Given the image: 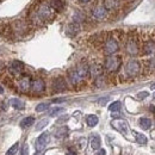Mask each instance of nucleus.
<instances>
[{"instance_id": "nucleus-1", "label": "nucleus", "mask_w": 155, "mask_h": 155, "mask_svg": "<svg viewBox=\"0 0 155 155\" xmlns=\"http://www.w3.org/2000/svg\"><path fill=\"white\" fill-rule=\"evenodd\" d=\"M56 16V11L48 4V2H39L32 6L29 19L30 23L35 26H42L53 21Z\"/></svg>"}, {"instance_id": "nucleus-2", "label": "nucleus", "mask_w": 155, "mask_h": 155, "mask_svg": "<svg viewBox=\"0 0 155 155\" xmlns=\"http://www.w3.org/2000/svg\"><path fill=\"white\" fill-rule=\"evenodd\" d=\"M119 66H120V58L118 56H115V55H110L109 58H106L105 63H104V67L109 73L116 72L119 68Z\"/></svg>"}, {"instance_id": "nucleus-3", "label": "nucleus", "mask_w": 155, "mask_h": 155, "mask_svg": "<svg viewBox=\"0 0 155 155\" xmlns=\"http://www.w3.org/2000/svg\"><path fill=\"white\" fill-rule=\"evenodd\" d=\"M140 71H141V64L136 60H130L125 64V73L129 77H136L140 73Z\"/></svg>"}, {"instance_id": "nucleus-4", "label": "nucleus", "mask_w": 155, "mask_h": 155, "mask_svg": "<svg viewBox=\"0 0 155 155\" xmlns=\"http://www.w3.org/2000/svg\"><path fill=\"white\" fill-rule=\"evenodd\" d=\"M118 49H119V44H118V42H117L116 39L112 38V37L106 39V42L104 44V51H105L106 55L110 56V55L116 54L117 51H118Z\"/></svg>"}, {"instance_id": "nucleus-5", "label": "nucleus", "mask_w": 155, "mask_h": 155, "mask_svg": "<svg viewBox=\"0 0 155 155\" xmlns=\"http://www.w3.org/2000/svg\"><path fill=\"white\" fill-rule=\"evenodd\" d=\"M24 71V63L20 62L18 60H13L10 64H8V73L13 77H19Z\"/></svg>"}, {"instance_id": "nucleus-6", "label": "nucleus", "mask_w": 155, "mask_h": 155, "mask_svg": "<svg viewBox=\"0 0 155 155\" xmlns=\"http://www.w3.org/2000/svg\"><path fill=\"white\" fill-rule=\"evenodd\" d=\"M111 125L118 130L120 134H123L124 136H128L129 133V127H128V123L124 120V119H114L111 122Z\"/></svg>"}, {"instance_id": "nucleus-7", "label": "nucleus", "mask_w": 155, "mask_h": 155, "mask_svg": "<svg viewBox=\"0 0 155 155\" xmlns=\"http://www.w3.org/2000/svg\"><path fill=\"white\" fill-rule=\"evenodd\" d=\"M49 142V134L48 133H43L42 135L38 136V138L36 140V143H35V147H36V150L37 152H42L45 146L48 144Z\"/></svg>"}, {"instance_id": "nucleus-8", "label": "nucleus", "mask_w": 155, "mask_h": 155, "mask_svg": "<svg viewBox=\"0 0 155 155\" xmlns=\"http://www.w3.org/2000/svg\"><path fill=\"white\" fill-rule=\"evenodd\" d=\"M92 16L93 18H96L98 20H103L107 17V11L104 8V6H96L93 10H92Z\"/></svg>"}, {"instance_id": "nucleus-9", "label": "nucleus", "mask_w": 155, "mask_h": 155, "mask_svg": "<svg viewBox=\"0 0 155 155\" xmlns=\"http://www.w3.org/2000/svg\"><path fill=\"white\" fill-rule=\"evenodd\" d=\"M67 88V84L63 78H56L53 81V91L54 92H63Z\"/></svg>"}, {"instance_id": "nucleus-10", "label": "nucleus", "mask_w": 155, "mask_h": 155, "mask_svg": "<svg viewBox=\"0 0 155 155\" xmlns=\"http://www.w3.org/2000/svg\"><path fill=\"white\" fill-rule=\"evenodd\" d=\"M127 51H128V54H130V55H133V56H135L138 54V50H140V48H138V44H137V42H136V39L134 38H130L128 42H127Z\"/></svg>"}, {"instance_id": "nucleus-11", "label": "nucleus", "mask_w": 155, "mask_h": 155, "mask_svg": "<svg viewBox=\"0 0 155 155\" xmlns=\"http://www.w3.org/2000/svg\"><path fill=\"white\" fill-rule=\"evenodd\" d=\"M31 90L35 93H42L45 90V82L42 79H36L31 82Z\"/></svg>"}, {"instance_id": "nucleus-12", "label": "nucleus", "mask_w": 155, "mask_h": 155, "mask_svg": "<svg viewBox=\"0 0 155 155\" xmlns=\"http://www.w3.org/2000/svg\"><path fill=\"white\" fill-rule=\"evenodd\" d=\"M18 88L21 92H28L31 88V79L29 77H23L18 81Z\"/></svg>"}, {"instance_id": "nucleus-13", "label": "nucleus", "mask_w": 155, "mask_h": 155, "mask_svg": "<svg viewBox=\"0 0 155 155\" xmlns=\"http://www.w3.org/2000/svg\"><path fill=\"white\" fill-rule=\"evenodd\" d=\"M12 28H13V32L18 34V35H23L26 31V24H25V21H21V20L13 21Z\"/></svg>"}, {"instance_id": "nucleus-14", "label": "nucleus", "mask_w": 155, "mask_h": 155, "mask_svg": "<svg viewBox=\"0 0 155 155\" xmlns=\"http://www.w3.org/2000/svg\"><path fill=\"white\" fill-rule=\"evenodd\" d=\"M68 79H69L71 84H72V85H74V86L80 85V84L82 82V80H84V79H82V78L80 77L77 72H75V69H73V71H71V72L68 73Z\"/></svg>"}, {"instance_id": "nucleus-15", "label": "nucleus", "mask_w": 155, "mask_h": 155, "mask_svg": "<svg viewBox=\"0 0 155 155\" xmlns=\"http://www.w3.org/2000/svg\"><path fill=\"white\" fill-rule=\"evenodd\" d=\"M101 73H103V67L100 64H98V63H94L91 67H88V74H91L92 78L100 77Z\"/></svg>"}, {"instance_id": "nucleus-16", "label": "nucleus", "mask_w": 155, "mask_h": 155, "mask_svg": "<svg viewBox=\"0 0 155 155\" xmlns=\"http://www.w3.org/2000/svg\"><path fill=\"white\" fill-rule=\"evenodd\" d=\"M75 72H77L78 74L82 78V79H85V78L87 77V74H88V66H87L86 63L81 62V63H79L77 66Z\"/></svg>"}, {"instance_id": "nucleus-17", "label": "nucleus", "mask_w": 155, "mask_h": 155, "mask_svg": "<svg viewBox=\"0 0 155 155\" xmlns=\"http://www.w3.org/2000/svg\"><path fill=\"white\" fill-rule=\"evenodd\" d=\"M10 104L15 110H24V107H25V103L23 100H20L19 98H12L10 100Z\"/></svg>"}, {"instance_id": "nucleus-18", "label": "nucleus", "mask_w": 155, "mask_h": 155, "mask_svg": "<svg viewBox=\"0 0 155 155\" xmlns=\"http://www.w3.org/2000/svg\"><path fill=\"white\" fill-rule=\"evenodd\" d=\"M79 30H80V28H79V23H72V24H69L68 26H67V34L69 35V36H74V35H77L78 32H79Z\"/></svg>"}, {"instance_id": "nucleus-19", "label": "nucleus", "mask_w": 155, "mask_h": 155, "mask_svg": "<svg viewBox=\"0 0 155 155\" xmlns=\"http://www.w3.org/2000/svg\"><path fill=\"white\" fill-rule=\"evenodd\" d=\"M90 143H91L92 149L98 150V149H99V147H100V143H101L100 137H99L98 135H92L91 136V138H90Z\"/></svg>"}, {"instance_id": "nucleus-20", "label": "nucleus", "mask_w": 155, "mask_h": 155, "mask_svg": "<svg viewBox=\"0 0 155 155\" xmlns=\"http://www.w3.org/2000/svg\"><path fill=\"white\" fill-rule=\"evenodd\" d=\"M103 6L106 11H110V10H114L118 6V1L117 0H104Z\"/></svg>"}, {"instance_id": "nucleus-21", "label": "nucleus", "mask_w": 155, "mask_h": 155, "mask_svg": "<svg viewBox=\"0 0 155 155\" xmlns=\"http://www.w3.org/2000/svg\"><path fill=\"white\" fill-rule=\"evenodd\" d=\"M34 122H35V118H34L32 116L25 117L24 119H21V122H20V127H21L23 129H26V128L31 127V125L34 124Z\"/></svg>"}, {"instance_id": "nucleus-22", "label": "nucleus", "mask_w": 155, "mask_h": 155, "mask_svg": "<svg viewBox=\"0 0 155 155\" xmlns=\"http://www.w3.org/2000/svg\"><path fill=\"white\" fill-rule=\"evenodd\" d=\"M144 51H146V54H148V55L155 54V42H152V41L147 42V43L144 44Z\"/></svg>"}, {"instance_id": "nucleus-23", "label": "nucleus", "mask_w": 155, "mask_h": 155, "mask_svg": "<svg viewBox=\"0 0 155 155\" xmlns=\"http://www.w3.org/2000/svg\"><path fill=\"white\" fill-rule=\"evenodd\" d=\"M140 127H141L142 129H144V130H148V129L152 127V120H150L149 118L143 117V118L140 119Z\"/></svg>"}, {"instance_id": "nucleus-24", "label": "nucleus", "mask_w": 155, "mask_h": 155, "mask_svg": "<svg viewBox=\"0 0 155 155\" xmlns=\"http://www.w3.org/2000/svg\"><path fill=\"white\" fill-rule=\"evenodd\" d=\"M86 122H87L88 127H96L98 124V122H99V119H98V117L96 115H88L87 118H86Z\"/></svg>"}, {"instance_id": "nucleus-25", "label": "nucleus", "mask_w": 155, "mask_h": 155, "mask_svg": "<svg viewBox=\"0 0 155 155\" xmlns=\"http://www.w3.org/2000/svg\"><path fill=\"white\" fill-rule=\"evenodd\" d=\"M49 5H50L55 11H60V10H62V7H63L62 0H50Z\"/></svg>"}, {"instance_id": "nucleus-26", "label": "nucleus", "mask_w": 155, "mask_h": 155, "mask_svg": "<svg viewBox=\"0 0 155 155\" xmlns=\"http://www.w3.org/2000/svg\"><path fill=\"white\" fill-rule=\"evenodd\" d=\"M48 123H49V120H48L47 118H44V119H41L38 123L36 124V128H35V129H36V131H41L43 128H45V127L48 125Z\"/></svg>"}, {"instance_id": "nucleus-27", "label": "nucleus", "mask_w": 155, "mask_h": 155, "mask_svg": "<svg viewBox=\"0 0 155 155\" xmlns=\"http://www.w3.org/2000/svg\"><path fill=\"white\" fill-rule=\"evenodd\" d=\"M120 106H122L120 101H114L112 104H110L109 110H110L111 112H118V111L120 110Z\"/></svg>"}, {"instance_id": "nucleus-28", "label": "nucleus", "mask_w": 155, "mask_h": 155, "mask_svg": "<svg viewBox=\"0 0 155 155\" xmlns=\"http://www.w3.org/2000/svg\"><path fill=\"white\" fill-rule=\"evenodd\" d=\"M136 137V141L140 143V144H146L147 143V137L143 135V134H140V133H134Z\"/></svg>"}, {"instance_id": "nucleus-29", "label": "nucleus", "mask_w": 155, "mask_h": 155, "mask_svg": "<svg viewBox=\"0 0 155 155\" xmlns=\"http://www.w3.org/2000/svg\"><path fill=\"white\" fill-rule=\"evenodd\" d=\"M49 109V103H41L36 106V112H44Z\"/></svg>"}, {"instance_id": "nucleus-30", "label": "nucleus", "mask_w": 155, "mask_h": 155, "mask_svg": "<svg viewBox=\"0 0 155 155\" xmlns=\"http://www.w3.org/2000/svg\"><path fill=\"white\" fill-rule=\"evenodd\" d=\"M64 110L62 109V107H53L50 111H49V116L50 117H55L58 116V115H60V114H62Z\"/></svg>"}, {"instance_id": "nucleus-31", "label": "nucleus", "mask_w": 155, "mask_h": 155, "mask_svg": "<svg viewBox=\"0 0 155 155\" xmlns=\"http://www.w3.org/2000/svg\"><path fill=\"white\" fill-rule=\"evenodd\" d=\"M18 147H19V144H18V143H15V144L6 152V155H15L17 153V150H18Z\"/></svg>"}, {"instance_id": "nucleus-32", "label": "nucleus", "mask_w": 155, "mask_h": 155, "mask_svg": "<svg viewBox=\"0 0 155 155\" xmlns=\"http://www.w3.org/2000/svg\"><path fill=\"white\" fill-rule=\"evenodd\" d=\"M148 96H149V93H148V92H146V91L137 93V98H138L140 100H142V99H146V98L148 97Z\"/></svg>"}, {"instance_id": "nucleus-33", "label": "nucleus", "mask_w": 155, "mask_h": 155, "mask_svg": "<svg viewBox=\"0 0 155 155\" xmlns=\"http://www.w3.org/2000/svg\"><path fill=\"white\" fill-rule=\"evenodd\" d=\"M64 135H67V128H62V129H60L58 133H56L58 137H62V136Z\"/></svg>"}, {"instance_id": "nucleus-34", "label": "nucleus", "mask_w": 155, "mask_h": 155, "mask_svg": "<svg viewBox=\"0 0 155 155\" xmlns=\"http://www.w3.org/2000/svg\"><path fill=\"white\" fill-rule=\"evenodd\" d=\"M21 155H29V149H28V147H26V146L23 148V150H21Z\"/></svg>"}, {"instance_id": "nucleus-35", "label": "nucleus", "mask_w": 155, "mask_h": 155, "mask_svg": "<svg viewBox=\"0 0 155 155\" xmlns=\"http://www.w3.org/2000/svg\"><path fill=\"white\" fill-rule=\"evenodd\" d=\"M68 119V116H63V117H61L60 119L58 120V123H62V122H64V120H67Z\"/></svg>"}, {"instance_id": "nucleus-36", "label": "nucleus", "mask_w": 155, "mask_h": 155, "mask_svg": "<svg viewBox=\"0 0 155 155\" xmlns=\"http://www.w3.org/2000/svg\"><path fill=\"white\" fill-rule=\"evenodd\" d=\"M4 68H5V64H4V62H2V61H0V74L2 73Z\"/></svg>"}, {"instance_id": "nucleus-37", "label": "nucleus", "mask_w": 155, "mask_h": 155, "mask_svg": "<svg viewBox=\"0 0 155 155\" xmlns=\"http://www.w3.org/2000/svg\"><path fill=\"white\" fill-rule=\"evenodd\" d=\"M106 101H107V98H103V99H101V100H99V103H100V104H101V105H103V104H105V103H106Z\"/></svg>"}, {"instance_id": "nucleus-38", "label": "nucleus", "mask_w": 155, "mask_h": 155, "mask_svg": "<svg viewBox=\"0 0 155 155\" xmlns=\"http://www.w3.org/2000/svg\"><path fill=\"white\" fill-rule=\"evenodd\" d=\"M98 155H106V153H105V150H104V149H100V150L98 152Z\"/></svg>"}, {"instance_id": "nucleus-39", "label": "nucleus", "mask_w": 155, "mask_h": 155, "mask_svg": "<svg viewBox=\"0 0 155 155\" xmlns=\"http://www.w3.org/2000/svg\"><path fill=\"white\" fill-rule=\"evenodd\" d=\"M80 2H82V4H87V2H90L91 0H79Z\"/></svg>"}, {"instance_id": "nucleus-40", "label": "nucleus", "mask_w": 155, "mask_h": 155, "mask_svg": "<svg viewBox=\"0 0 155 155\" xmlns=\"http://www.w3.org/2000/svg\"><path fill=\"white\" fill-rule=\"evenodd\" d=\"M67 155H77L74 152H72V150H68V153H67Z\"/></svg>"}, {"instance_id": "nucleus-41", "label": "nucleus", "mask_w": 155, "mask_h": 155, "mask_svg": "<svg viewBox=\"0 0 155 155\" xmlns=\"http://www.w3.org/2000/svg\"><path fill=\"white\" fill-rule=\"evenodd\" d=\"M4 93V88H2V86H0V94H2Z\"/></svg>"}, {"instance_id": "nucleus-42", "label": "nucleus", "mask_w": 155, "mask_h": 155, "mask_svg": "<svg viewBox=\"0 0 155 155\" xmlns=\"http://www.w3.org/2000/svg\"><path fill=\"white\" fill-rule=\"evenodd\" d=\"M150 88H152V90H155V84H153V85L150 86Z\"/></svg>"}, {"instance_id": "nucleus-43", "label": "nucleus", "mask_w": 155, "mask_h": 155, "mask_svg": "<svg viewBox=\"0 0 155 155\" xmlns=\"http://www.w3.org/2000/svg\"><path fill=\"white\" fill-rule=\"evenodd\" d=\"M153 98H154V99H155V93H154V94H153Z\"/></svg>"}, {"instance_id": "nucleus-44", "label": "nucleus", "mask_w": 155, "mask_h": 155, "mask_svg": "<svg viewBox=\"0 0 155 155\" xmlns=\"http://www.w3.org/2000/svg\"><path fill=\"white\" fill-rule=\"evenodd\" d=\"M153 111H154V112H155V107H154V109H153Z\"/></svg>"}]
</instances>
